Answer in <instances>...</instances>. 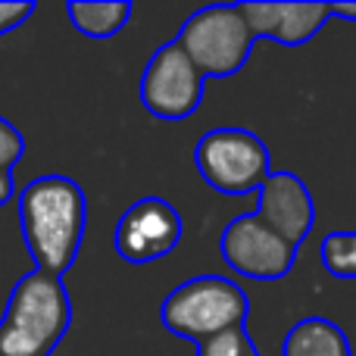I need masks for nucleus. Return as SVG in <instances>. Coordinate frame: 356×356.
<instances>
[{
	"label": "nucleus",
	"mask_w": 356,
	"mask_h": 356,
	"mask_svg": "<svg viewBox=\"0 0 356 356\" xmlns=\"http://www.w3.org/2000/svg\"><path fill=\"white\" fill-rule=\"evenodd\" d=\"M88 222L85 191L66 175H41L19 194V225L35 269L60 275L75 263Z\"/></svg>",
	"instance_id": "obj_1"
},
{
	"label": "nucleus",
	"mask_w": 356,
	"mask_h": 356,
	"mask_svg": "<svg viewBox=\"0 0 356 356\" xmlns=\"http://www.w3.org/2000/svg\"><path fill=\"white\" fill-rule=\"evenodd\" d=\"M72 325V303L60 275L35 269L10 291L0 319V356H50Z\"/></svg>",
	"instance_id": "obj_2"
},
{
	"label": "nucleus",
	"mask_w": 356,
	"mask_h": 356,
	"mask_svg": "<svg viewBox=\"0 0 356 356\" xmlns=\"http://www.w3.org/2000/svg\"><path fill=\"white\" fill-rule=\"evenodd\" d=\"M247 313H250V300L241 284L222 275H197L169 291L160 319L166 332L203 344L216 334L241 328L247 322Z\"/></svg>",
	"instance_id": "obj_3"
},
{
	"label": "nucleus",
	"mask_w": 356,
	"mask_h": 356,
	"mask_svg": "<svg viewBox=\"0 0 356 356\" xmlns=\"http://www.w3.org/2000/svg\"><path fill=\"white\" fill-rule=\"evenodd\" d=\"M203 79H232L247 66L257 38L232 3H213L191 13L175 38Z\"/></svg>",
	"instance_id": "obj_4"
},
{
	"label": "nucleus",
	"mask_w": 356,
	"mask_h": 356,
	"mask_svg": "<svg viewBox=\"0 0 356 356\" xmlns=\"http://www.w3.org/2000/svg\"><path fill=\"white\" fill-rule=\"evenodd\" d=\"M194 166L209 188L225 197L253 194L272 175L269 147L247 129L207 131L194 147Z\"/></svg>",
	"instance_id": "obj_5"
},
{
	"label": "nucleus",
	"mask_w": 356,
	"mask_h": 356,
	"mask_svg": "<svg viewBox=\"0 0 356 356\" xmlns=\"http://www.w3.org/2000/svg\"><path fill=\"white\" fill-rule=\"evenodd\" d=\"M203 72L191 63V56L181 50V44L166 41L147 60L141 75V104L150 116L181 122L194 116L203 100Z\"/></svg>",
	"instance_id": "obj_6"
},
{
	"label": "nucleus",
	"mask_w": 356,
	"mask_h": 356,
	"mask_svg": "<svg viewBox=\"0 0 356 356\" xmlns=\"http://www.w3.org/2000/svg\"><path fill=\"white\" fill-rule=\"evenodd\" d=\"M219 250L228 269L250 282H278L297 263V247L266 225L257 209L228 222L219 238Z\"/></svg>",
	"instance_id": "obj_7"
},
{
	"label": "nucleus",
	"mask_w": 356,
	"mask_h": 356,
	"mask_svg": "<svg viewBox=\"0 0 356 356\" xmlns=\"http://www.w3.org/2000/svg\"><path fill=\"white\" fill-rule=\"evenodd\" d=\"M181 241V216L163 197H141L116 222L113 244L125 263H156L169 257Z\"/></svg>",
	"instance_id": "obj_8"
},
{
	"label": "nucleus",
	"mask_w": 356,
	"mask_h": 356,
	"mask_svg": "<svg viewBox=\"0 0 356 356\" xmlns=\"http://www.w3.org/2000/svg\"><path fill=\"white\" fill-rule=\"evenodd\" d=\"M257 213L266 225H272L284 241H291L294 247L303 244L309 232L316 225V203L309 188L300 181V175L288 172H272L259 188V203Z\"/></svg>",
	"instance_id": "obj_9"
},
{
	"label": "nucleus",
	"mask_w": 356,
	"mask_h": 356,
	"mask_svg": "<svg viewBox=\"0 0 356 356\" xmlns=\"http://www.w3.org/2000/svg\"><path fill=\"white\" fill-rule=\"evenodd\" d=\"M253 38H272L284 47H300L322 31L332 16V3H238Z\"/></svg>",
	"instance_id": "obj_10"
},
{
	"label": "nucleus",
	"mask_w": 356,
	"mask_h": 356,
	"mask_svg": "<svg viewBox=\"0 0 356 356\" xmlns=\"http://www.w3.org/2000/svg\"><path fill=\"white\" fill-rule=\"evenodd\" d=\"M282 356H353L344 328L325 316L300 319L284 334Z\"/></svg>",
	"instance_id": "obj_11"
},
{
	"label": "nucleus",
	"mask_w": 356,
	"mask_h": 356,
	"mask_svg": "<svg viewBox=\"0 0 356 356\" xmlns=\"http://www.w3.org/2000/svg\"><path fill=\"white\" fill-rule=\"evenodd\" d=\"M66 13L85 38L104 41V38L119 35L129 25L131 3L129 0H106V3H81V0H72V3H66Z\"/></svg>",
	"instance_id": "obj_12"
},
{
	"label": "nucleus",
	"mask_w": 356,
	"mask_h": 356,
	"mask_svg": "<svg viewBox=\"0 0 356 356\" xmlns=\"http://www.w3.org/2000/svg\"><path fill=\"white\" fill-rule=\"evenodd\" d=\"M319 257L328 275L344 282L356 278V232H328L319 244Z\"/></svg>",
	"instance_id": "obj_13"
},
{
	"label": "nucleus",
	"mask_w": 356,
	"mask_h": 356,
	"mask_svg": "<svg viewBox=\"0 0 356 356\" xmlns=\"http://www.w3.org/2000/svg\"><path fill=\"white\" fill-rule=\"evenodd\" d=\"M197 356H259V350L253 347L247 328H232L225 334H216V338L197 344Z\"/></svg>",
	"instance_id": "obj_14"
},
{
	"label": "nucleus",
	"mask_w": 356,
	"mask_h": 356,
	"mask_svg": "<svg viewBox=\"0 0 356 356\" xmlns=\"http://www.w3.org/2000/svg\"><path fill=\"white\" fill-rule=\"evenodd\" d=\"M25 154V138L10 119L0 116V172H10Z\"/></svg>",
	"instance_id": "obj_15"
},
{
	"label": "nucleus",
	"mask_w": 356,
	"mask_h": 356,
	"mask_svg": "<svg viewBox=\"0 0 356 356\" xmlns=\"http://www.w3.org/2000/svg\"><path fill=\"white\" fill-rule=\"evenodd\" d=\"M31 13H35L31 0H0V35L16 31Z\"/></svg>",
	"instance_id": "obj_16"
},
{
	"label": "nucleus",
	"mask_w": 356,
	"mask_h": 356,
	"mask_svg": "<svg viewBox=\"0 0 356 356\" xmlns=\"http://www.w3.org/2000/svg\"><path fill=\"white\" fill-rule=\"evenodd\" d=\"M13 191H16V184H13V175L10 172H0V207H3L6 200H13Z\"/></svg>",
	"instance_id": "obj_17"
},
{
	"label": "nucleus",
	"mask_w": 356,
	"mask_h": 356,
	"mask_svg": "<svg viewBox=\"0 0 356 356\" xmlns=\"http://www.w3.org/2000/svg\"><path fill=\"white\" fill-rule=\"evenodd\" d=\"M332 16L347 19V22H356V3H332Z\"/></svg>",
	"instance_id": "obj_18"
}]
</instances>
